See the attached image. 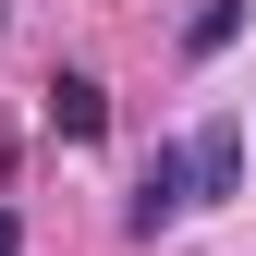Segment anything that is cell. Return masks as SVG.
Listing matches in <instances>:
<instances>
[{
	"mask_svg": "<svg viewBox=\"0 0 256 256\" xmlns=\"http://www.w3.org/2000/svg\"><path fill=\"white\" fill-rule=\"evenodd\" d=\"M183 208H196V158H183V134H158V146H146V171H134V208H122V232H171Z\"/></svg>",
	"mask_w": 256,
	"mask_h": 256,
	"instance_id": "6da1fadb",
	"label": "cell"
},
{
	"mask_svg": "<svg viewBox=\"0 0 256 256\" xmlns=\"http://www.w3.org/2000/svg\"><path fill=\"white\" fill-rule=\"evenodd\" d=\"M183 158H196V208H232L244 196V122H196Z\"/></svg>",
	"mask_w": 256,
	"mask_h": 256,
	"instance_id": "7a4b0ae2",
	"label": "cell"
},
{
	"mask_svg": "<svg viewBox=\"0 0 256 256\" xmlns=\"http://www.w3.org/2000/svg\"><path fill=\"white\" fill-rule=\"evenodd\" d=\"M49 134H61V146H98V134H110V86H98V74H49Z\"/></svg>",
	"mask_w": 256,
	"mask_h": 256,
	"instance_id": "3957f363",
	"label": "cell"
},
{
	"mask_svg": "<svg viewBox=\"0 0 256 256\" xmlns=\"http://www.w3.org/2000/svg\"><path fill=\"white\" fill-rule=\"evenodd\" d=\"M244 37V0H196V12H183V61H220Z\"/></svg>",
	"mask_w": 256,
	"mask_h": 256,
	"instance_id": "277c9868",
	"label": "cell"
},
{
	"mask_svg": "<svg viewBox=\"0 0 256 256\" xmlns=\"http://www.w3.org/2000/svg\"><path fill=\"white\" fill-rule=\"evenodd\" d=\"M0 256H24V220H12V208H0Z\"/></svg>",
	"mask_w": 256,
	"mask_h": 256,
	"instance_id": "5b68a950",
	"label": "cell"
}]
</instances>
